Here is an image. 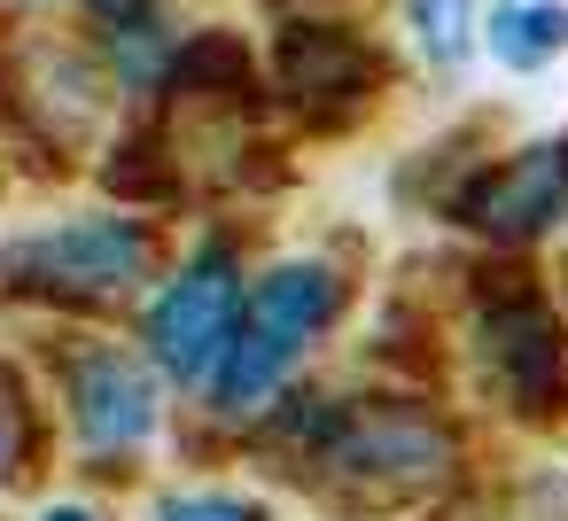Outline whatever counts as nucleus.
Segmentation results:
<instances>
[{"instance_id": "obj_1", "label": "nucleus", "mask_w": 568, "mask_h": 521, "mask_svg": "<svg viewBox=\"0 0 568 521\" xmlns=\"http://www.w3.org/2000/svg\"><path fill=\"white\" fill-rule=\"evenodd\" d=\"M467 366L498 420L568 428V304L521 257L490 265L467 304Z\"/></svg>"}, {"instance_id": "obj_2", "label": "nucleus", "mask_w": 568, "mask_h": 521, "mask_svg": "<svg viewBox=\"0 0 568 521\" xmlns=\"http://www.w3.org/2000/svg\"><path fill=\"white\" fill-rule=\"evenodd\" d=\"M304 467H320L351 505H420L467 474V428L436 397H366L335 405Z\"/></svg>"}, {"instance_id": "obj_3", "label": "nucleus", "mask_w": 568, "mask_h": 521, "mask_svg": "<svg viewBox=\"0 0 568 521\" xmlns=\"http://www.w3.org/2000/svg\"><path fill=\"white\" fill-rule=\"evenodd\" d=\"M335 311H343V273L335 265L296 257V265L265 273L257 296L242 304V327H234L226 358L211 366V405L219 412H257L296 374V358L335 327Z\"/></svg>"}, {"instance_id": "obj_4", "label": "nucleus", "mask_w": 568, "mask_h": 521, "mask_svg": "<svg viewBox=\"0 0 568 521\" xmlns=\"http://www.w3.org/2000/svg\"><path fill=\"white\" fill-rule=\"evenodd\" d=\"M444 218L467 226L475 242H490L498 257H521V249L568 234V133L521 141L498 164H475L444 195Z\"/></svg>"}, {"instance_id": "obj_5", "label": "nucleus", "mask_w": 568, "mask_h": 521, "mask_svg": "<svg viewBox=\"0 0 568 521\" xmlns=\"http://www.w3.org/2000/svg\"><path fill=\"white\" fill-rule=\"evenodd\" d=\"M149 226L141 218H71L55 234H32L9 249V273L40 296H125L133 280H149Z\"/></svg>"}, {"instance_id": "obj_6", "label": "nucleus", "mask_w": 568, "mask_h": 521, "mask_svg": "<svg viewBox=\"0 0 568 521\" xmlns=\"http://www.w3.org/2000/svg\"><path fill=\"white\" fill-rule=\"evenodd\" d=\"M234 327H242V265H234L226 249H203V257L180 265V280L156 296V311H149V350H156V366H164L172 381H203V374L226 358Z\"/></svg>"}, {"instance_id": "obj_7", "label": "nucleus", "mask_w": 568, "mask_h": 521, "mask_svg": "<svg viewBox=\"0 0 568 521\" xmlns=\"http://www.w3.org/2000/svg\"><path fill=\"white\" fill-rule=\"evenodd\" d=\"M71 420L94 451H133L156 436V389L133 358L118 350H87L79 374H71Z\"/></svg>"}, {"instance_id": "obj_8", "label": "nucleus", "mask_w": 568, "mask_h": 521, "mask_svg": "<svg viewBox=\"0 0 568 521\" xmlns=\"http://www.w3.org/2000/svg\"><path fill=\"white\" fill-rule=\"evenodd\" d=\"M281 86L296 102H366V86H382V55L343 24H288L281 32Z\"/></svg>"}, {"instance_id": "obj_9", "label": "nucleus", "mask_w": 568, "mask_h": 521, "mask_svg": "<svg viewBox=\"0 0 568 521\" xmlns=\"http://www.w3.org/2000/svg\"><path fill=\"white\" fill-rule=\"evenodd\" d=\"M483 48L514 79L560 63L568 55V0H498V9L483 17Z\"/></svg>"}, {"instance_id": "obj_10", "label": "nucleus", "mask_w": 568, "mask_h": 521, "mask_svg": "<svg viewBox=\"0 0 568 521\" xmlns=\"http://www.w3.org/2000/svg\"><path fill=\"white\" fill-rule=\"evenodd\" d=\"M405 24L420 40V55L436 71H459L483 40V17H475V0H405Z\"/></svg>"}, {"instance_id": "obj_11", "label": "nucleus", "mask_w": 568, "mask_h": 521, "mask_svg": "<svg viewBox=\"0 0 568 521\" xmlns=\"http://www.w3.org/2000/svg\"><path fill=\"white\" fill-rule=\"evenodd\" d=\"M172 79L195 86V94H250V55H242V40L203 32V40H187L172 55Z\"/></svg>"}, {"instance_id": "obj_12", "label": "nucleus", "mask_w": 568, "mask_h": 521, "mask_svg": "<svg viewBox=\"0 0 568 521\" xmlns=\"http://www.w3.org/2000/svg\"><path fill=\"white\" fill-rule=\"evenodd\" d=\"M164 521H265L257 498H234V490H187L164 505Z\"/></svg>"}, {"instance_id": "obj_13", "label": "nucleus", "mask_w": 568, "mask_h": 521, "mask_svg": "<svg viewBox=\"0 0 568 521\" xmlns=\"http://www.w3.org/2000/svg\"><path fill=\"white\" fill-rule=\"evenodd\" d=\"M48 521H94V513H87V505H55Z\"/></svg>"}, {"instance_id": "obj_14", "label": "nucleus", "mask_w": 568, "mask_h": 521, "mask_svg": "<svg viewBox=\"0 0 568 521\" xmlns=\"http://www.w3.org/2000/svg\"><path fill=\"white\" fill-rule=\"evenodd\" d=\"M560 304H568V249H560Z\"/></svg>"}]
</instances>
